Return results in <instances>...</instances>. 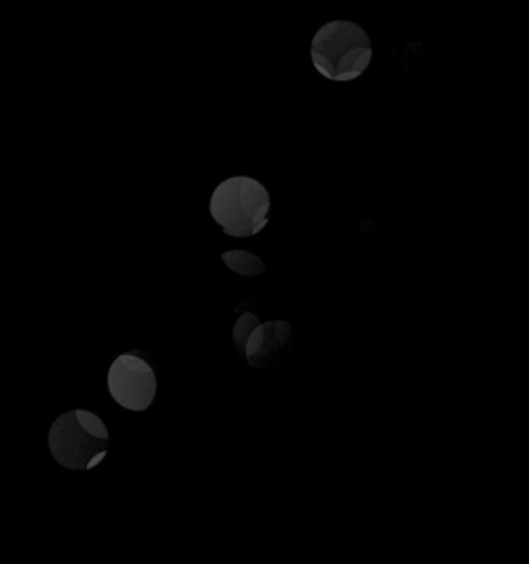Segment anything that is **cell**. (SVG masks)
<instances>
[{
  "instance_id": "5",
  "label": "cell",
  "mask_w": 529,
  "mask_h": 564,
  "mask_svg": "<svg viewBox=\"0 0 529 564\" xmlns=\"http://www.w3.org/2000/svg\"><path fill=\"white\" fill-rule=\"evenodd\" d=\"M292 325L288 321L259 323L245 341L242 358L248 366L269 368L280 362L281 354L290 346Z\"/></svg>"
},
{
  "instance_id": "4",
  "label": "cell",
  "mask_w": 529,
  "mask_h": 564,
  "mask_svg": "<svg viewBox=\"0 0 529 564\" xmlns=\"http://www.w3.org/2000/svg\"><path fill=\"white\" fill-rule=\"evenodd\" d=\"M108 393L129 412L141 414L158 395V377L153 366L139 354H120L108 370Z\"/></svg>"
},
{
  "instance_id": "6",
  "label": "cell",
  "mask_w": 529,
  "mask_h": 564,
  "mask_svg": "<svg viewBox=\"0 0 529 564\" xmlns=\"http://www.w3.org/2000/svg\"><path fill=\"white\" fill-rule=\"evenodd\" d=\"M222 261L230 269L231 273L242 275V278H257L267 271L263 261L248 250H228L222 254Z\"/></svg>"
},
{
  "instance_id": "2",
  "label": "cell",
  "mask_w": 529,
  "mask_h": 564,
  "mask_svg": "<svg viewBox=\"0 0 529 564\" xmlns=\"http://www.w3.org/2000/svg\"><path fill=\"white\" fill-rule=\"evenodd\" d=\"M271 197L263 183L250 176H231L217 184L209 199V216L231 238H250L269 224Z\"/></svg>"
},
{
  "instance_id": "1",
  "label": "cell",
  "mask_w": 529,
  "mask_h": 564,
  "mask_svg": "<svg viewBox=\"0 0 529 564\" xmlns=\"http://www.w3.org/2000/svg\"><path fill=\"white\" fill-rule=\"evenodd\" d=\"M311 61L316 73L330 82H354L363 77L373 63L370 35L354 21H330L314 34Z\"/></svg>"
},
{
  "instance_id": "3",
  "label": "cell",
  "mask_w": 529,
  "mask_h": 564,
  "mask_svg": "<svg viewBox=\"0 0 529 564\" xmlns=\"http://www.w3.org/2000/svg\"><path fill=\"white\" fill-rule=\"evenodd\" d=\"M108 447L110 431L94 412L71 410L50 426V455L65 469L85 471L98 467L106 459Z\"/></svg>"
},
{
  "instance_id": "7",
  "label": "cell",
  "mask_w": 529,
  "mask_h": 564,
  "mask_svg": "<svg viewBox=\"0 0 529 564\" xmlns=\"http://www.w3.org/2000/svg\"><path fill=\"white\" fill-rule=\"evenodd\" d=\"M261 321H259V316L255 315V313H242V315L236 318V323H234V329H231V344H234V348L236 351L242 356V349H245V341H247L248 335L250 332L259 325Z\"/></svg>"
}]
</instances>
